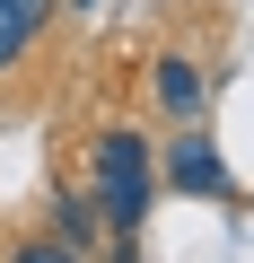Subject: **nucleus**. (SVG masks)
I'll return each mask as SVG.
<instances>
[{"label": "nucleus", "mask_w": 254, "mask_h": 263, "mask_svg": "<svg viewBox=\"0 0 254 263\" xmlns=\"http://www.w3.org/2000/svg\"><path fill=\"white\" fill-rule=\"evenodd\" d=\"M0 263H88L79 246H62L53 228H35V237H9V254H0Z\"/></svg>", "instance_id": "423d86ee"}, {"label": "nucleus", "mask_w": 254, "mask_h": 263, "mask_svg": "<svg viewBox=\"0 0 254 263\" xmlns=\"http://www.w3.org/2000/svg\"><path fill=\"white\" fill-rule=\"evenodd\" d=\"M88 167H96V211H105L114 263H141V228H149V202H158V141H141L132 123H105Z\"/></svg>", "instance_id": "f257e3e1"}, {"label": "nucleus", "mask_w": 254, "mask_h": 263, "mask_svg": "<svg viewBox=\"0 0 254 263\" xmlns=\"http://www.w3.org/2000/svg\"><path fill=\"white\" fill-rule=\"evenodd\" d=\"M53 9H62V0H0V70H18L35 53V35L53 27Z\"/></svg>", "instance_id": "20e7f679"}, {"label": "nucleus", "mask_w": 254, "mask_h": 263, "mask_svg": "<svg viewBox=\"0 0 254 263\" xmlns=\"http://www.w3.org/2000/svg\"><path fill=\"white\" fill-rule=\"evenodd\" d=\"M158 184H175L193 202H237V176L202 123H175V141H158Z\"/></svg>", "instance_id": "f03ea898"}, {"label": "nucleus", "mask_w": 254, "mask_h": 263, "mask_svg": "<svg viewBox=\"0 0 254 263\" xmlns=\"http://www.w3.org/2000/svg\"><path fill=\"white\" fill-rule=\"evenodd\" d=\"M149 105H158L167 123H202V105H210V70H202L184 44H167V53L149 62Z\"/></svg>", "instance_id": "7ed1b4c3"}, {"label": "nucleus", "mask_w": 254, "mask_h": 263, "mask_svg": "<svg viewBox=\"0 0 254 263\" xmlns=\"http://www.w3.org/2000/svg\"><path fill=\"white\" fill-rule=\"evenodd\" d=\"M70 9H96V0H70Z\"/></svg>", "instance_id": "0eeeda50"}, {"label": "nucleus", "mask_w": 254, "mask_h": 263, "mask_svg": "<svg viewBox=\"0 0 254 263\" xmlns=\"http://www.w3.org/2000/svg\"><path fill=\"white\" fill-rule=\"evenodd\" d=\"M44 228L62 237V246H79V254H96V237H105V211H96V193H53V211H44Z\"/></svg>", "instance_id": "39448f33"}]
</instances>
